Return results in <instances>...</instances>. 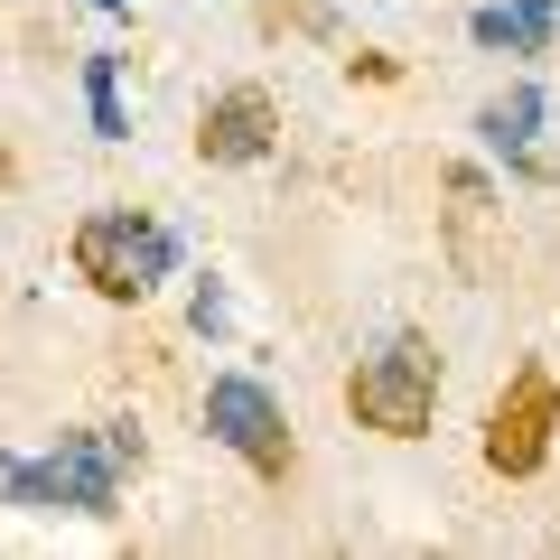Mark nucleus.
<instances>
[{"instance_id":"obj_1","label":"nucleus","mask_w":560,"mask_h":560,"mask_svg":"<svg viewBox=\"0 0 560 560\" xmlns=\"http://www.w3.org/2000/svg\"><path fill=\"white\" fill-rule=\"evenodd\" d=\"M131 467H140L131 420H84L47 458H0V504H20V514H113Z\"/></svg>"},{"instance_id":"obj_2","label":"nucleus","mask_w":560,"mask_h":560,"mask_svg":"<svg viewBox=\"0 0 560 560\" xmlns=\"http://www.w3.org/2000/svg\"><path fill=\"white\" fill-rule=\"evenodd\" d=\"M66 261H75V280L94 290V300H150L168 271H178V234H168L160 215H140V206H94V215L75 224V243H66Z\"/></svg>"},{"instance_id":"obj_3","label":"nucleus","mask_w":560,"mask_h":560,"mask_svg":"<svg viewBox=\"0 0 560 560\" xmlns=\"http://www.w3.org/2000/svg\"><path fill=\"white\" fill-rule=\"evenodd\" d=\"M346 411L374 440H430V411H440V346L430 337H383L374 355L346 374Z\"/></svg>"},{"instance_id":"obj_4","label":"nucleus","mask_w":560,"mask_h":560,"mask_svg":"<svg viewBox=\"0 0 560 560\" xmlns=\"http://www.w3.org/2000/svg\"><path fill=\"white\" fill-rule=\"evenodd\" d=\"M206 440L215 448H234L253 477H290L300 467V440H290V411H280V393L271 383H253V374H215L206 383Z\"/></svg>"},{"instance_id":"obj_5","label":"nucleus","mask_w":560,"mask_h":560,"mask_svg":"<svg viewBox=\"0 0 560 560\" xmlns=\"http://www.w3.org/2000/svg\"><path fill=\"white\" fill-rule=\"evenodd\" d=\"M551 430H560V383L541 374V364H523L514 383H504L495 401H486V467H495V477H541V467H551Z\"/></svg>"},{"instance_id":"obj_6","label":"nucleus","mask_w":560,"mask_h":560,"mask_svg":"<svg viewBox=\"0 0 560 560\" xmlns=\"http://www.w3.org/2000/svg\"><path fill=\"white\" fill-rule=\"evenodd\" d=\"M280 150V103L261 84H215L197 113V160L206 168H253Z\"/></svg>"},{"instance_id":"obj_7","label":"nucleus","mask_w":560,"mask_h":560,"mask_svg":"<svg viewBox=\"0 0 560 560\" xmlns=\"http://www.w3.org/2000/svg\"><path fill=\"white\" fill-rule=\"evenodd\" d=\"M448 261L467 280L504 271V206L486 187V168H448Z\"/></svg>"},{"instance_id":"obj_8","label":"nucleus","mask_w":560,"mask_h":560,"mask_svg":"<svg viewBox=\"0 0 560 560\" xmlns=\"http://www.w3.org/2000/svg\"><path fill=\"white\" fill-rule=\"evenodd\" d=\"M477 131H486V150H504V160L533 168V178L551 168V160H541V84H504V94L477 113Z\"/></svg>"},{"instance_id":"obj_9","label":"nucleus","mask_w":560,"mask_h":560,"mask_svg":"<svg viewBox=\"0 0 560 560\" xmlns=\"http://www.w3.org/2000/svg\"><path fill=\"white\" fill-rule=\"evenodd\" d=\"M560 28V0H486L477 20H467V38L495 47V57H541Z\"/></svg>"},{"instance_id":"obj_10","label":"nucleus","mask_w":560,"mask_h":560,"mask_svg":"<svg viewBox=\"0 0 560 560\" xmlns=\"http://www.w3.org/2000/svg\"><path fill=\"white\" fill-rule=\"evenodd\" d=\"M84 113H94V140H131V121H121V84H113V57H84Z\"/></svg>"},{"instance_id":"obj_11","label":"nucleus","mask_w":560,"mask_h":560,"mask_svg":"<svg viewBox=\"0 0 560 560\" xmlns=\"http://www.w3.org/2000/svg\"><path fill=\"white\" fill-rule=\"evenodd\" d=\"M187 327H197V337H215V327H224V280H197V300H187Z\"/></svg>"},{"instance_id":"obj_12","label":"nucleus","mask_w":560,"mask_h":560,"mask_svg":"<svg viewBox=\"0 0 560 560\" xmlns=\"http://www.w3.org/2000/svg\"><path fill=\"white\" fill-rule=\"evenodd\" d=\"M84 10H131V0H84Z\"/></svg>"}]
</instances>
